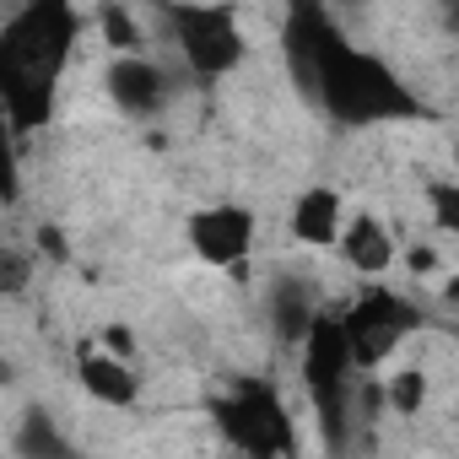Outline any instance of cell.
<instances>
[{"label": "cell", "instance_id": "6da1fadb", "mask_svg": "<svg viewBox=\"0 0 459 459\" xmlns=\"http://www.w3.org/2000/svg\"><path fill=\"white\" fill-rule=\"evenodd\" d=\"M308 92L330 108L341 125H384V119H421V98L368 49L357 44H330L308 76Z\"/></svg>", "mask_w": 459, "mask_h": 459}, {"label": "cell", "instance_id": "7a4b0ae2", "mask_svg": "<svg viewBox=\"0 0 459 459\" xmlns=\"http://www.w3.org/2000/svg\"><path fill=\"white\" fill-rule=\"evenodd\" d=\"M211 416L221 427V437L233 443L244 459H281L292 448V421L281 394L265 378H238L221 400H211Z\"/></svg>", "mask_w": 459, "mask_h": 459}, {"label": "cell", "instance_id": "3957f363", "mask_svg": "<svg viewBox=\"0 0 459 459\" xmlns=\"http://www.w3.org/2000/svg\"><path fill=\"white\" fill-rule=\"evenodd\" d=\"M168 28L195 76H227L244 65V33L233 6H168Z\"/></svg>", "mask_w": 459, "mask_h": 459}, {"label": "cell", "instance_id": "277c9868", "mask_svg": "<svg viewBox=\"0 0 459 459\" xmlns=\"http://www.w3.org/2000/svg\"><path fill=\"white\" fill-rule=\"evenodd\" d=\"M76 28H82V17L65 6V0H39V6L17 12L6 28H0V44H6L22 65H33L39 76L60 82V65L71 60Z\"/></svg>", "mask_w": 459, "mask_h": 459}, {"label": "cell", "instance_id": "5b68a950", "mask_svg": "<svg viewBox=\"0 0 459 459\" xmlns=\"http://www.w3.org/2000/svg\"><path fill=\"white\" fill-rule=\"evenodd\" d=\"M421 325L416 303H405L400 292H362L346 314H341V330H346V346H351V368H378L411 330Z\"/></svg>", "mask_w": 459, "mask_h": 459}, {"label": "cell", "instance_id": "8992f818", "mask_svg": "<svg viewBox=\"0 0 459 459\" xmlns=\"http://www.w3.org/2000/svg\"><path fill=\"white\" fill-rule=\"evenodd\" d=\"M255 244V211L249 205H205L189 216V249L205 265L233 271Z\"/></svg>", "mask_w": 459, "mask_h": 459}, {"label": "cell", "instance_id": "52a82bcc", "mask_svg": "<svg viewBox=\"0 0 459 459\" xmlns=\"http://www.w3.org/2000/svg\"><path fill=\"white\" fill-rule=\"evenodd\" d=\"M0 108L12 130H44L55 119V82L22 65L6 44H0Z\"/></svg>", "mask_w": 459, "mask_h": 459}, {"label": "cell", "instance_id": "ba28073f", "mask_svg": "<svg viewBox=\"0 0 459 459\" xmlns=\"http://www.w3.org/2000/svg\"><path fill=\"white\" fill-rule=\"evenodd\" d=\"M298 351H303V384H308V394L346 389V373H351V346H346L341 314H325V308H319Z\"/></svg>", "mask_w": 459, "mask_h": 459}, {"label": "cell", "instance_id": "9c48e42d", "mask_svg": "<svg viewBox=\"0 0 459 459\" xmlns=\"http://www.w3.org/2000/svg\"><path fill=\"white\" fill-rule=\"evenodd\" d=\"M108 98L130 114V119H146L168 103V76L162 65H152L146 55H119L108 65Z\"/></svg>", "mask_w": 459, "mask_h": 459}, {"label": "cell", "instance_id": "30bf717a", "mask_svg": "<svg viewBox=\"0 0 459 459\" xmlns=\"http://www.w3.org/2000/svg\"><path fill=\"white\" fill-rule=\"evenodd\" d=\"M341 227H346V205H341V195L330 184H314V189L298 195V205H292V238L298 244L330 249L341 238Z\"/></svg>", "mask_w": 459, "mask_h": 459}, {"label": "cell", "instance_id": "8fae6325", "mask_svg": "<svg viewBox=\"0 0 459 459\" xmlns=\"http://www.w3.org/2000/svg\"><path fill=\"white\" fill-rule=\"evenodd\" d=\"M330 44H341V28L330 22L325 6H292L287 12V55H292V65H298L303 82L314 76V65H319V55Z\"/></svg>", "mask_w": 459, "mask_h": 459}, {"label": "cell", "instance_id": "7c38bea8", "mask_svg": "<svg viewBox=\"0 0 459 459\" xmlns=\"http://www.w3.org/2000/svg\"><path fill=\"white\" fill-rule=\"evenodd\" d=\"M335 244H341V255H346V265L357 276H384L394 265V238H389V227L378 216H351Z\"/></svg>", "mask_w": 459, "mask_h": 459}, {"label": "cell", "instance_id": "4fadbf2b", "mask_svg": "<svg viewBox=\"0 0 459 459\" xmlns=\"http://www.w3.org/2000/svg\"><path fill=\"white\" fill-rule=\"evenodd\" d=\"M314 314H319V303H314V287H308V281L287 276V281L271 287V335H276L281 346H303Z\"/></svg>", "mask_w": 459, "mask_h": 459}, {"label": "cell", "instance_id": "5bb4252c", "mask_svg": "<svg viewBox=\"0 0 459 459\" xmlns=\"http://www.w3.org/2000/svg\"><path fill=\"white\" fill-rule=\"evenodd\" d=\"M76 378H82V389H87L98 405H135V394H141L135 373H130L119 357H108V351H87V357L76 362Z\"/></svg>", "mask_w": 459, "mask_h": 459}, {"label": "cell", "instance_id": "9a60e30c", "mask_svg": "<svg viewBox=\"0 0 459 459\" xmlns=\"http://www.w3.org/2000/svg\"><path fill=\"white\" fill-rule=\"evenodd\" d=\"M17 454L22 459H82L44 405H28L22 411V421H17Z\"/></svg>", "mask_w": 459, "mask_h": 459}, {"label": "cell", "instance_id": "2e32d148", "mask_svg": "<svg viewBox=\"0 0 459 459\" xmlns=\"http://www.w3.org/2000/svg\"><path fill=\"white\" fill-rule=\"evenodd\" d=\"M384 405H394L400 416H416V411L427 405V373H416V368L394 373V378L384 384Z\"/></svg>", "mask_w": 459, "mask_h": 459}, {"label": "cell", "instance_id": "e0dca14e", "mask_svg": "<svg viewBox=\"0 0 459 459\" xmlns=\"http://www.w3.org/2000/svg\"><path fill=\"white\" fill-rule=\"evenodd\" d=\"M98 28H103V39L119 55H141V33H135V22H130L125 6H98Z\"/></svg>", "mask_w": 459, "mask_h": 459}, {"label": "cell", "instance_id": "ac0fdd59", "mask_svg": "<svg viewBox=\"0 0 459 459\" xmlns=\"http://www.w3.org/2000/svg\"><path fill=\"white\" fill-rule=\"evenodd\" d=\"M17 195V152H12V125H0V200Z\"/></svg>", "mask_w": 459, "mask_h": 459}, {"label": "cell", "instance_id": "d6986e66", "mask_svg": "<svg viewBox=\"0 0 459 459\" xmlns=\"http://www.w3.org/2000/svg\"><path fill=\"white\" fill-rule=\"evenodd\" d=\"M432 216H437V227H459V189L454 184H432Z\"/></svg>", "mask_w": 459, "mask_h": 459}, {"label": "cell", "instance_id": "ffe728a7", "mask_svg": "<svg viewBox=\"0 0 459 459\" xmlns=\"http://www.w3.org/2000/svg\"><path fill=\"white\" fill-rule=\"evenodd\" d=\"M28 281V260L22 255H0V292H17Z\"/></svg>", "mask_w": 459, "mask_h": 459}, {"label": "cell", "instance_id": "44dd1931", "mask_svg": "<svg viewBox=\"0 0 459 459\" xmlns=\"http://www.w3.org/2000/svg\"><path fill=\"white\" fill-rule=\"evenodd\" d=\"M103 351L125 362V357L135 351V335H130V325H108V330H103Z\"/></svg>", "mask_w": 459, "mask_h": 459}, {"label": "cell", "instance_id": "7402d4cb", "mask_svg": "<svg viewBox=\"0 0 459 459\" xmlns=\"http://www.w3.org/2000/svg\"><path fill=\"white\" fill-rule=\"evenodd\" d=\"M411 271H421V276H427V271H437V249H427V244H421V249H411Z\"/></svg>", "mask_w": 459, "mask_h": 459}, {"label": "cell", "instance_id": "603a6c76", "mask_svg": "<svg viewBox=\"0 0 459 459\" xmlns=\"http://www.w3.org/2000/svg\"><path fill=\"white\" fill-rule=\"evenodd\" d=\"M39 244H44L49 255H65V244H60V233H55V227H44V233H39Z\"/></svg>", "mask_w": 459, "mask_h": 459}]
</instances>
